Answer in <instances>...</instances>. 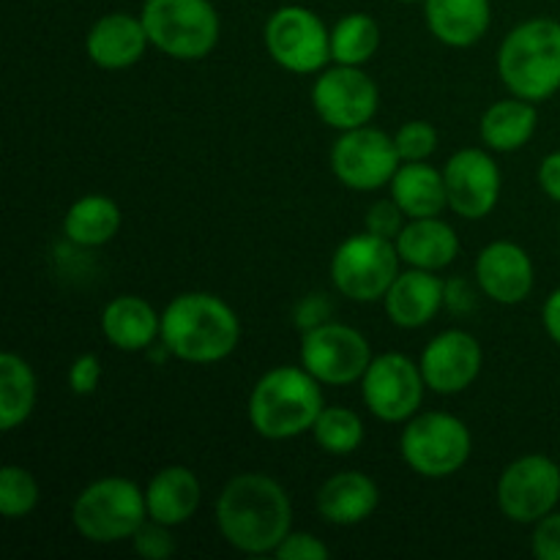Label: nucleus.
I'll use <instances>...</instances> for the list:
<instances>
[{
  "mask_svg": "<svg viewBox=\"0 0 560 560\" xmlns=\"http://www.w3.org/2000/svg\"><path fill=\"white\" fill-rule=\"evenodd\" d=\"M312 438L326 454L348 457V454L359 452L361 443H364V421L350 408L326 405L317 416L315 427H312Z\"/></svg>",
  "mask_w": 560,
  "mask_h": 560,
  "instance_id": "nucleus-30",
  "label": "nucleus"
},
{
  "mask_svg": "<svg viewBox=\"0 0 560 560\" xmlns=\"http://www.w3.org/2000/svg\"><path fill=\"white\" fill-rule=\"evenodd\" d=\"M381 47V27L370 14L342 16L331 27V60L342 66H364L375 58Z\"/></svg>",
  "mask_w": 560,
  "mask_h": 560,
  "instance_id": "nucleus-29",
  "label": "nucleus"
},
{
  "mask_svg": "<svg viewBox=\"0 0 560 560\" xmlns=\"http://www.w3.org/2000/svg\"><path fill=\"white\" fill-rule=\"evenodd\" d=\"M405 211L402 208L392 200H377L375 206H370V211H366L364 217V230H370V233L381 235V238H388V241H397L399 233H402V228L408 222H405Z\"/></svg>",
  "mask_w": 560,
  "mask_h": 560,
  "instance_id": "nucleus-34",
  "label": "nucleus"
},
{
  "mask_svg": "<svg viewBox=\"0 0 560 560\" xmlns=\"http://www.w3.org/2000/svg\"><path fill=\"white\" fill-rule=\"evenodd\" d=\"M443 180H446L448 211L470 222L490 217L501 200V167L481 148H463L454 153L443 164Z\"/></svg>",
  "mask_w": 560,
  "mask_h": 560,
  "instance_id": "nucleus-15",
  "label": "nucleus"
},
{
  "mask_svg": "<svg viewBox=\"0 0 560 560\" xmlns=\"http://www.w3.org/2000/svg\"><path fill=\"white\" fill-rule=\"evenodd\" d=\"M498 74L512 96L547 102L560 91V22L550 16L520 22L498 49Z\"/></svg>",
  "mask_w": 560,
  "mask_h": 560,
  "instance_id": "nucleus-4",
  "label": "nucleus"
},
{
  "mask_svg": "<svg viewBox=\"0 0 560 560\" xmlns=\"http://www.w3.org/2000/svg\"><path fill=\"white\" fill-rule=\"evenodd\" d=\"M148 44H151V38H148L145 25H142V16H131L126 11L104 14L102 20L93 22L85 38L88 58L98 69L107 71H120L135 66L145 55Z\"/></svg>",
  "mask_w": 560,
  "mask_h": 560,
  "instance_id": "nucleus-19",
  "label": "nucleus"
},
{
  "mask_svg": "<svg viewBox=\"0 0 560 560\" xmlns=\"http://www.w3.org/2000/svg\"><path fill=\"white\" fill-rule=\"evenodd\" d=\"M498 509L520 525H534L560 501V465L545 454L514 459L498 479Z\"/></svg>",
  "mask_w": 560,
  "mask_h": 560,
  "instance_id": "nucleus-14",
  "label": "nucleus"
},
{
  "mask_svg": "<svg viewBox=\"0 0 560 560\" xmlns=\"http://www.w3.org/2000/svg\"><path fill=\"white\" fill-rule=\"evenodd\" d=\"M388 189L408 219L441 217L448 208L443 170L432 167L430 162H402Z\"/></svg>",
  "mask_w": 560,
  "mask_h": 560,
  "instance_id": "nucleus-25",
  "label": "nucleus"
},
{
  "mask_svg": "<svg viewBox=\"0 0 560 560\" xmlns=\"http://www.w3.org/2000/svg\"><path fill=\"white\" fill-rule=\"evenodd\" d=\"M481 364H485V353H481L479 339L463 328H448L438 334L427 342L419 359L427 388L443 397L463 394L465 388L474 386L476 377L481 375Z\"/></svg>",
  "mask_w": 560,
  "mask_h": 560,
  "instance_id": "nucleus-16",
  "label": "nucleus"
},
{
  "mask_svg": "<svg viewBox=\"0 0 560 560\" xmlns=\"http://www.w3.org/2000/svg\"><path fill=\"white\" fill-rule=\"evenodd\" d=\"M424 20L438 42L468 49L490 31L492 5L490 0H424Z\"/></svg>",
  "mask_w": 560,
  "mask_h": 560,
  "instance_id": "nucleus-23",
  "label": "nucleus"
},
{
  "mask_svg": "<svg viewBox=\"0 0 560 560\" xmlns=\"http://www.w3.org/2000/svg\"><path fill=\"white\" fill-rule=\"evenodd\" d=\"M539 126V113L534 102L512 96L495 102L481 115L479 135L485 145L495 153H514L530 142Z\"/></svg>",
  "mask_w": 560,
  "mask_h": 560,
  "instance_id": "nucleus-26",
  "label": "nucleus"
},
{
  "mask_svg": "<svg viewBox=\"0 0 560 560\" xmlns=\"http://www.w3.org/2000/svg\"><path fill=\"white\" fill-rule=\"evenodd\" d=\"M446 306L457 315H468L476 306V293L470 290V284L465 279H452L446 282Z\"/></svg>",
  "mask_w": 560,
  "mask_h": 560,
  "instance_id": "nucleus-38",
  "label": "nucleus"
},
{
  "mask_svg": "<svg viewBox=\"0 0 560 560\" xmlns=\"http://www.w3.org/2000/svg\"><path fill=\"white\" fill-rule=\"evenodd\" d=\"M131 545H135L137 556L145 560H167L175 552V539L173 528L164 523L148 517L145 523L137 528V534L131 536Z\"/></svg>",
  "mask_w": 560,
  "mask_h": 560,
  "instance_id": "nucleus-33",
  "label": "nucleus"
},
{
  "mask_svg": "<svg viewBox=\"0 0 560 560\" xmlns=\"http://www.w3.org/2000/svg\"><path fill=\"white\" fill-rule=\"evenodd\" d=\"M399 452L413 474L424 479H448L470 459L474 438L463 419L443 410H430L405 421Z\"/></svg>",
  "mask_w": 560,
  "mask_h": 560,
  "instance_id": "nucleus-7",
  "label": "nucleus"
},
{
  "mask_svg": "<svg viewBox=\"0 0 560 560\" xmlns=\"http://www.w3.org/2000/svg\"><path fill=\"white\" fill-rule=\"evenodd\" d=\"M38 506V481L22 465L0 470V512L5 520H22Z\"/></svg>",
  "mask_w": 560,
  "mask_h": 560,
  "instance_id": "nucleus-31",
  "label": "nucleus"
},
{
  "mask_svg": "<svg viewBox=\"0 0 560 560\" xmlns=\"http://www.w3.org/2000/svg\"><path fill=\"white\" fill-rule=\"evenodd\" d=\"M402 162H427L438 148V129L430 120H408L394 135Z\"/></svg>",
  "mask_w": 560,
  "mask_h": 560,
  "instance_id": "nucleus-32",
  "label": "nucleus"
},
{
  "mask_svg": "<svg viewBox=\"0 0 560 560\" xmlns=\"http://www.w3.org/2000/svg\"><path fill=\"white\" fill-rule=\"evenodd\" d=\"M399 3H419V0H399ZM424 3V0H421Z\"/></svg>",
  "mask_w": 560,
  "mask_h": 560,
  "instance_id": "nucleus-42",
  "label": "nucleus"
},
{
  "mask_svg": "<svg viewBox=\"0 0 560 560\" xmlns=\"http://www.w3.org/2000/svg\"><path fill=\"white\" fill-rule=\"evenodd\" d=\"M102 334L113 348L140 353L162 334V315L142 295H118L102 310Z\"/></svg>",
  "mask_w": 560,
  "mask_h": 560,
  "instance_id": "nucleus-22",
  "label": "nucleus"
},
{
  "mask_svg": "<svg viewBox=\"0 0 560 560\" xmlns=\"http://www.w3.org/2000/svg\"><path fill=\"white\" fill-rule=\"evenodd\" d=\"M446 306V282L438 271L410 268L399 271L388 293L383 295V310L388 320L399 328H424Z\"/></svg>",
  "mask_w": 560,
  "mask_h": 560,
  "instance_id": "nucleus-18",
  "label": "nucleus"
},
{
  "mask_svg": "<svg viewBox=\"0 0 560 560\" xmlns=\"http://www.w3.org/2000/svg\"><path fill=\"white\" fill-rule=\"evenodd\" d=\"M377 503H381V490L361 470H342L323 481V487L317 490V514L339 528L370 520Z\"/></svg>",
  "mask_w": 560,
  "mask_h": 560,
  "instance_id": "nucleus-20",
  "label": "nucleus"
},
{
  "mask_svg": "<svg viewBox=\"0 0 560 560\" xmlns=\"http://www.w3.org/2000/svg\"><path fill=\"white\" fill-rule=\"evenodd\" d=\"M273 556L279 560H326L331 556V550H328V545H323L317 536L295 534V530H290Z\"/></svg>",
  "mask_w": 560,
  "mask_h": 560,
  "instance_id": "nucleus-35",
  "label": "nucleus"
},
{
  "mask_svg": "<svg viewBox=\"0 0 560 560\" xmlns=\"http://www.w3.org/2000/svg\"><path fill=\"white\" fill-rule=\"evenodd\" d=\"M262 42L273 63L293 74H320L331 60V31L304 5H282L273 11Z\"/></svg>",
  "mask_w": 560,
  "mask_h": 560,
  "instance_id": "nucleus-9",
  "label": "nucleus"
},
{
  "mask_svg": "<svg viewBox=\"0 0 560 560\" xmlns=\"http://www.w3.org/2000/svg\"><path fill=\"white\" fill-rule=\"evenodd\" d=\"M427 383L421 366L405 353H383L372 359L361 377V399L375 419L405 424L419 413Z\"/></svg>",
  "mask_w": 560,
  "mask_h": 560,
  "instance_id": "nucleus-11",
  "label": "nucleus"
},
{
  "mask_svg": "<svg viewBox=\"0 0 560 560\" xmlns=\"http://www.w3.org/2000/svg\"><path fill=\"white\" fill-rule=\"evenodd\" d=\"M202 501V485L197 474L186 465H167L145 487V503L148 517L156 523L178 528V525L189 523L197 514Z\"/></svg>",
  "mask_w": 560,
  "mask_h": 560,
  "instance_id": "nucleus-21",
  "label": "nucleus"
},
{
  "mask_svg": "<svg viewBox=\"0 0 560 560\" xmlns=\"http://www.w3.org/2000/svg\"><path fill=\"white\" fill-rule=\"evenodd\" d=\"M217 528L244 556H273L293 530L288 490L273 476L257 470L233 476L217 498Z\"/></svg>",
  "mask_w": 560,
  "mask_h": 560,
  "instance_id": "nucleus-1",
  "label": "nucleus"
},
{
  "mask_svg": "<svg viewBox=\"0 0 560 560\" xmlns=\"http://www.w3.org/2000/svg\"><path fill=\"white\" fill-rule=\"evenodd\" d=\"M36 372L22 355H0V430L11 432L31 419L36 408Z\"/></svg>",
  "mask_w": 560,
  "mask_h": 560,
  "instance_id": "nucleus-28",
  "label": "nucleus"
},
{
  "mask_svg": "<svg viewBox=\"0 0 560 560\" xmlns=\"http://www.w3.org/2000/svg\"><path fill=\"white\" fill-rule=\"evenodd\" d=\"M326 408L323 383L304 366H273L249 394V424L266 441H293L312 432Z\"/></svg>",
  "mask_w": 560,
  "mask_h": 560,
  "instance_id": "nucleus-3",
  "label": "nucleus"
},
{
  "mask_svg": "<svg viewBox=\"0 0 560 560\" xmlns=\"http://www.w3.org/2000/svg\"><path fill=\"white\" fill-rule=\"evenodd\" d=\"M328 159L339 184L353 191L383 189L402 164L394 137L370 124L342 131Z\"/></svg>",
  "mask_w": 560,
  "mask_h": 560,
  "instance_id": "nucleus-12",
  "label": "nucleus"
},
{
  "mask_svg": "<svg viewBox=\"0 0 560 560\" xmlns=\"http://www.w3.org/2000/svg\"><path fill=\"white\" fill-rule=\"evenodd\" d=\"M476 282L495 304L517 306L534 293V260L514 241H492L476 257Z\"/></svg>",
  "mask_w": 560,
  "mask_h": 560,
  "instance_id": "nucleus-17",
  "label": "nucleus"
},
{
  "mask_svg": "<svg viewBox=\"0 0 560 560\" xmlns=\"http://www.w3.org/2000/svg\"><path fill=\"white\" fill-rule=\"evenodd\" d=\"M102 383V361L93 353L77 355L74 364L69 366V386L80 397H91Z\"/></svg>",
  "mask_w": 560,
  "mask_h": 560,
  "instance_id": "nucleus-37",
  "label": "nucleus"
},
{
  "mask_svg": "<svg viewBox=\"0 0 560 560\" xmlns=\"http://www.w3.org/2000/svg\"><path fill=\"white\" fill-rule=\"evenodd\" d=\"M328 320V312H326V304L317 299H306L304 304H301L299 310V326L304 328H312V326H320V323Z\"/></svg>",
  "mask_w": 560,
  "mask_h": 560,
  "instance_id": "nucleus-41",
  "label": "nucleus"
},
{
  "mask_svg": "<svg viewBox=\"0 0 560 560\" xmlns=\"http://www.w3.org/2000/svg\"><path fill=\"white\" fill-rule=\"evenodd\" d=\"M394 244L402 262H408L410 268H424V271H441L452 266L459 255L457 230L441 217L410 219Z\"/></svg>",
  "mask_w": 560,
  "mask_h": 560,
  "instance_id": "nucleus-24",
  "label": "nucleus"
},
{
  "mask_svg": "<svg viewBox=\"0 0 560 560\" xmlns=\"http://www.w3.org/2000/svg\"><path fill=\"white\" fill-rule=\"evenodd\" d=\"M140 16L153 47L175 60L208 58L222 33L211 0H145Z\"/></svg>",
  "mask_w": 560,
  "mask_h": 560,
  "instance_id": "nucleus-6",
  "label": "nucleus"
},
{
  "mask_svg": "<svg viewBox=\"0 0 560 560\" xmlns=\"http://www.w3.org/2000/svg\"><path fill=\"white\" fill-rule=\"evenodd\" d=\"M530 550L539 560H560V512H550L534 523Z\"/></svg>",
  "mask_w": 560,
  "mask_h": 560,
  "instance_id": "nucleus-36",
  "label": "nucleus"
},
{
  "mask_svg": "<svg viewBox=\"0 0 560 560\" xmlns=\"http://www.w3.org/2000/svg\"><path fill=\"white\" fill-rule=\"evenodd\" d=\"M299 359L301 366L323 386H350L361 383L375 355L359 328L326 320L306 328L301 337Z\"/></svg>",
  "mask_w": 560,
  "mask_h": 560,
  "instance_id": "nucleus-10",
  "label": "nucleus"
},
{
  "mask_svg": "<svg viewBox=\"0 0 560 560\" xmlns=\"http://www.w3.org/2000/svg\"><path fill=\"white\" fill-rule=\"evenodd\" d=\"M539 186L550 200L560 202V151L545 156L539 167Z\"/></svg>",
  "mask_w": 560,
  "mask_h": 560,
  "instance_id": "nucleus-39",
  "label": "nucleus"
},
{
  "mask_svg": "<svg viewBox=\"0 0 560 560\" xmlns=\"http://www.w3.org/2000/svg\"><path fill=\"white\" fill-rule=\"evenodd\" d=\"M164 350L186 364H219L241 342V320L233 306L213 293H180L162 312Z\"/></svg>",
  "mask_w": 560,
  "mask_h": 560,
  "instance_id": "nucleus-2",
  "label": "nucleus"
},
{
  "mask_svg": "<svg viewBox=\"0 0 560 560\" xmlns=\"http://www.w3.org/2000/svg\"><path fill=\"white\" fill-rule=\"evenodd\" d=\"M148 520L145 490L124 476H104L88 485L71 506L77 534L93 545L131 539Z\"/></svg>",
  "mask_w": 560,
  "mask_h": 560,
  "instance_id": "nucleus-5",
  "label": "nucleus"
},
{
  "mask_svg": "<svg viewBox=\"0 0 560 560\" xmlns=\"http://www.w3.org/2000/svg\"><path fill=\"white\" fill-rule=\"evenodd\" d=\"M312 107L323 124L350 131L372 124L381 107V91L361 66L334 63L317 74L312 85Z\"/></svg>",
  "mask_w": 560,
  "mask_h": 560,
  "instance_id": "nucleus-13",
  "label": "nucleus"
},
{
  "mask_svg": "<svg viewBox=\"0 0 560 560\" xmlns=\"http://www.w3.org/2000/svg\"><path fill=\"white\" fill-rule=\"evenodd\" d=\"M541 320H545V331L550 334L552 342L560 348V288L556 290V293H550V299L545 301Z\"/></svg>",
  "mask_w": 560,
  "mask_h": 560,
  "instance_id": "nucleus-40",
  "label": "nucleus"
},
{
  "mask_svg": "<svg viewBox=\"0 0 560 560\" xmlns=\"http://www.w3.org/2000/svg\"><path fill=\"white\" fill-rule=\"evenodd\" d=\"M397 244L381 235L364 233L350 235L331 255V282L339 295L355 304L383 301L394 279L399 277Z\"/></svg>",
  "mask_w": 560,
  "mask_h": 560,
  "instance_id": "nucleus-8",
  "label": "nucleus"
},
{
  "mask_svg": "<svg viewBox=\"0 0 560 560\" xmlns=\"http://www.w3.org/2000/svg\"><path fill=\"white\" fill-rule=\"evenodd\" d=\"M120 230V208L107 195H85L63 217V235L74 246L96 249L109 244Z\"/></svg>",
  "mask_w": 560,
  "mask_h": 560,
  "instance_id": "nucleus-27",
  "label": "nucleus"
}]
</instances>
